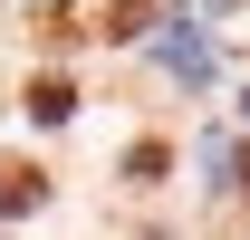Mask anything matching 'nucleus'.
<instances>
[{
	"label": "nucleus",
	"instance_id": "7ed1b4c3",
	"mask_svg": "<svg viewBox=\"0 0 250 240\" xmlns=\"http://www.w3.org/2000/svg\"><path fill=\"white\" fill-rule=\"evenodd\" d=\"M164 163H173L164 144H135V154H125V173H135V182H164Z\"/></svg>",
	"mask_w": 250,
	"mask_h": 240
},
{
	"label": "nucleus",
	"instance_id": "f257e3e1",
	"mask_svg": "<svg viewBox=\"0 0 250 240\" xmlns=\"http://www.w3.org/2000/svg\"><path fill=\"white\" fill-rule=\"evenodd\" d=\"M48 202V173H39V163H0V221H10V211H39Z\"/></svg>",
	"mask_w": 250,
	"mask_h": 240
},
{
	"label": "nucleus",
	"instance_id": "f03ea898",
	"mask_svg": "<svg viewBox=\"0 0 250 240\" xmlns=\"http://www.w3.org/2000/svg\"><path fill=\"white\" fill-rule=\"evenodd\" d=\"M29 116L39 125H67V116H77V87H67V77H39V87H29Z\"/></svg>",
	"mask_w": 250,
	"mask_h": 240
}]
</instances>
